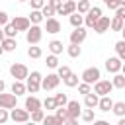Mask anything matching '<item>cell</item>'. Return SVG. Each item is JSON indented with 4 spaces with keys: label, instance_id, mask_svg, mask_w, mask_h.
I'll return each instance as SVG.
<instances>
[{
    "label": "cell",
    "instance_id": "ab89813d",
    "mask_svg": "<svg viewBox=\"0 0 125 125\" xmlns=\"http://www.w3.org/2000/svg\"><path fill=\"white\" fill-rule=\"evenodd\" d=\"M78 92H80L82 96L90 94V92H92V84H88V82H82V84H78Z\"/></svg>",
    "mask_w": 125,
    "mask_h": 125
},
{
    "label": "cell",
    "instance_id": "6125c7cd",
    "mask_svg": "<svg viewBox=\"0 0 125 125\" xmlns=\"http://www.w3.org/2000/svg\"><path fill=\"white\" fill-rule=\"evenodd\" d=\"M18 2H29V0H18Z\"/></svg>",
    "mask_w": 125,
    "mask_h": 125
},
{
    "label": "cell",
    "instance_id": "bcb514c9",
    "mask_svg": "<svg viewBox=\"0 0 125 125\" xmlns=\"http://www.w3.org/2000/svg\"><path fill=\"white\" fill-rule=\"evenodd\" d=\"M104 4H105L109 10H117V8H119V0H104Z\"/></svg>",
    "mask_w": 125,
    "mask_h": 125
},
{
    "label": "cell",
    "instance_id": "9c48e42d",
    "mask_svg": "<svg viewBox=\"0 0 125 125\" xmlns=\"http://www.w3.org/2000/svg\"><path fill=\"white\" fill-rule=\"evenodd\" d=\"M0 107L4 109H14L18 107V96L16 94H0Z\"/></svg>",
    "mask_w": 125,
    "mask_h": 125
},
{
    "label": "cell",
    "instance_id": "e575fe53",
    "mask_svg": "<svg viewBox=\"0 0 125 125\" xmlns=\"http://www.w3.org/2000/svg\"><path fill=\"white\" fill-rule=\"evenodd\" d=\"M43 117H45V111H43V109H35V111H31V121L41 123V121H43Z\"/></svg>",
    "mask_w": 125,
    "mask_h": 125
},
{
    "label": "cell",
    "instance_id": "4dcf8cb0",
    "mask_svg": "<svg viewBox=\"0 0 125 125\" xmlns=\"http://www.w3.org/2000/svg\"><path fill=\"white\" fill-rule=\"evenodd\" d=\"M111 84H113V88H125V74H113V78H111Z\"/></svg>",
    "mask_w": 125,
    "mask_h": 125
},
{
    "label": "cell",
    "instance_id": "94428289",
    "mask_svg": "<svg viewBox=\"0 0 125 125\" xmlns=\"http://www.w3.org/2000/svg\"><path fill=\"white\" fill-rule=\"evenodd\" d=\"M121 70H123V74H125V62H123V66H121Z\"/></svg>",
    "mask_w": 125,
    "mask_h": 125
},
{
    "label": "cell",
    "instance_id": "91938a15",
    "mask_svg": "<svg viewBox=\"0 0 125 125\" xmlns=\"http://www.w3.org/2000/svg\"><path fill=\"white\" fill-rule=\"evenodd\" d=\"M119 6H125V0H119Z\"/></svg>",
    "mask_w": 125,
    "mask_h": 125
},
{
    "label": "cell",
    "instance_id": "e0dca14e",
    "mask_svg": "<svg viewBox=\"0 0 125 125\" xmlns=\"http://www.w3.org/2000/svg\"><path fill=\"white\" fill-rule=\"evenodd\" d=\"M41 105H43V102L39 100V98H35V96H29V98H25V109L31 113V111H35V109H41Z\"/></svg>",
    "mask_w": 125,
    "mask_h": 125
},
{
    "label": "cell",
    "instance_id": "74e56055",
    "mask_svg": "<svg viewBox=\"0 0 125 125\" xmlns=\"http://www.w3.org/2000/svg\"><path fill=\"white\" fill-rule=\"evenodd\" d=\"M55 115H57L59 119H62V121H64V119L68 117V109H66V105H62V107H57V109H55Z\"/></svg>",
    "mask_w": 125,
    "mask_h": 125
},
{
    "label": "cell",
    "instance_id": "db71d44e",
    "mask_svg": "<svg viewBox=\"0 0 125 125\" xmlns=\"http://www.w3.org/2000/svg\"><path fill=\"white\" fill-rule=\"evenodd\" d=\"M4 39H6V33H4V29H2V27H0V43H2V41H4Z\"/></svg>",
    "mask_w": 125,
    "mask_h": 125
},
{
    "label": "cell",
    "instance_id": "f907efd6",
    "mask_svg": "<svg viewBox=\"0 0 125 125\" xmlns=\"http://www.w3.org/2000/svg\"><path fill=\"white\" fill-rule=\"evenodd\" d=\"M62 125H78V119H74V117H66Z\"/></svg>",
    "mask_w": 125,
    "mask_h": 125
},
{
    "label": "cell",
    "instance_id": "f1b7e54d",
    "mask_svg": "<svg viewBox=\"0 0 125 125\" xmlns=\"http://www.w3.org/2000/svg\"><path fill=\"white\" fill-rule=\"evenodd\" d=\"M123 25H125V21H123L121 18L113 16V18H111V25H109V29H111V31H121Z\"/></svg>",
    "mask_w": 125,
    "mask_h": 125
},
{
    "label": "cell",
    "instance_id": "d4e9b609",
    "mask_svg": "<svg viewBox=\"0 0 125 125\" xmlns=\"http://www.w3.org/2000/svg\"><path fill=\"white\" fill-rule=\"evenodd\" d=\"M90 8H92V6H90V0H78V2H76V12L82 14V16H86Z\"/></svg>",
    "mask_w": 125,
    "mask_h": 125
},
{
    "label": "cell",
    "instance_id": "d590c367",
    "mask_svg": "<svg viewBox=\"0 0 125 125\" xmlns=\"http://www.w3.org/2000/svg\"><path fill=\"white\" fill-rule=\"evenodd\" d=\"M4 33H6V37H16V33H18V29L12 25V21L10 23H6L4 25Z\"/></svg>",
    "mask_w": 125,
    "mask_h": 125
},
{
    "label": "cell",
    "instance_id": "484cf974",
    "mask_svg": "<svg viewBox=\"0 0 125 125\" xmlns=\"http://www.w3.org/2000/svg\"><path fill=\"white\" fill-rule=\"evenodd\" d=\"M66 53H68V57H72V59H78V57L82 55V49H80V45H74V43H70V45L66 47Z\"/></svg>",
    "mask_w": 125,
    "mask_h": 125
},
{
    "label": "cell",
    "instance_id": "f6af8a7d",
    "mask_svg": "<svg viewBox=\"0 0 125 125\" xmlns=\"http://www.w3.org/2000/svg\"><path fill=\"white\" fill-rule=\"evenodd\" d=\"M8 119H10V113H8V109L0 107V125H4V123H6Z\"/></svg>",
    "mask_w": 125,
    "mask_h": 125
},
{
    "label": "cell",
    "instance_id": "9a60e30c",
    "mask_svg": "<svg viewBox=\"0 0 125 125\" xmlns=\"http://www.w3.org/2000/svg\"><path fill=\"white\" fill-rule=\"evenodd\" d=\"M109 25H111V20H109L107 16H102V18L96 21V25H94V31L102 35V33H105V31L109 29Z\"/></svg>",
    "mask_w": 125,
    "mask_h": 125
},
{
    "label": "cell",
    "instance_id": "30bf717a",
    "mask_svg": "<svg viewBox=\"0 0 125 125\" xmlns=\"http://www.w3.org/2000/svg\"><path fill=\"white\" fill-rule=\"evenodd\" d=\"M12 25H14L18 31H27V29L31 27V21H29L27 16H16V18L12 20Z\"/></svg>",
    "mask_w": 125,
    "mask_h": 125
},
{
    "label": "cell",
    "instance_id": "6f0895ef",
    "mask_svg": "<svg viewBox=\"0 0 125 125\" xmlns=\"http://www.w3.org/2000/svg\"><path fill=\"white\" fill-rule=\"evenodd\" d=\"M4 53H6V51H4V47H2V45H0V57H2V55H4Z\"/></svg>",
    "mask_w": 125,
    "mask_h": 125
},
{
    "label": "cell",
    "instance_id": "44dd1931",
    "mask_svg": "<svg viewBox=\"0 0 125 125\" xmlns=\"http://www.w3.org/2000/svg\"><path fill=\"white\" fill-rule=\"evenodd\" d=\"M27 18H29V21H31L33 25H39V23L45 20V16H43V12H41V10H31Z\"/></svg>",
    "mask_w": 125,
    "mask_h": 125
},
{
    "label": "cell",
    "instance_id": "7c38bea8",
    "mask_svg": "<svg viewBox=\"0 0 125 125\" xmlns=\"http://www.w3.org/2000/svg\"><path fill=\"white\" fill-rule=\"evenodd\" d=\"M121 66H123V61H121L119 57H109V59L105 61V70L111 72V74H117V72L121 70Z\"/></svg>",
    "mask_w": 125,
    "mask_h": 125
},
{
    "label": "cell",
    "instance_id": "ee69618b",
    "mask_svg": "<svg viewBox=\"0 0 125 125\" xmlns=\"http://www.w3.org/2000/svg\"><path fill=\"white\" fill-rule=\"evenodd\" d=\"M29 4H31V10H41L47 2L45 0H29Z\"/></svg>",
    "mask_w": 125,
    "mask_h": 125
},
{
    "label": "cell",
    "instance_id": "4316f807",
    "mask_svg": "<svg viewBox=\"0 0 125 125\" xmlns=\"http://www.w3.org/2000/svg\"><path fill=\"white\" fill-rule=\"evenodd\" d=\"M41 55H43L41 47H37V45H29L27 47V57L29 59H41Z\"/></svg>",
    "mask_w": 125,
    "mask_h": 125
},
{
    "label": "cell",
    "instance_id": "603a6c76",
    "mask_svg": "<svg viewBox=\"0 0 125 125\" xmlns=\"http://www.w3.org/2000/svg\"><path fill=\"white\" fill-rule=\"evenodd\" d=\"M49 51L53 53V55H61L62 53V49H64V45H62V41H59V39H53V41H49Z\"/></svg>",
    "mask_w": 125,
    "mask_h": 125
},
{
    "label": "cell",
    "instance_id": "d6986e66",
    "mask_svg": "<svg viewBox=\"0 0 125 125\" xmlns=\"http://www.w3.org/2000/svg\"><path fill=\"white\" fill-rule=\"evenodd\" d=\"M27 92V86L23 84V80H14V84H12V94H16V96H23Z\"/></svg>",
    "mask_w": 125,
    "mask_h": 125
},
{
    "label": "cell",
    "instance_id": "5bb4252c",
    "mask_svg": "<svg viewBox=\"0 0 125 125\" xmlns=\"http://www.w3.org/2000/svg\"><path fill=\"white\" fill-rule=\"evenodd\" d=\"M61 29H62V25H61V21H59L57 18H47V20H45V31H47V33H53V35H55V33H59Z\"/></svg>",
    "mask_w": 125,
    "mask_h": 125
},
{
    "label": "cell",
    "instance_id": "3957f363",
    "mask_svg": "<svg viewBox=\"0 0 125 125\" xmlns=\"http://www.w3.org/2000/svg\"><path fill=\"white\" fill-rule=\"evenodd\" d=\"M43 31H45V29H41L39 25H33V23H31V27L25 31V41H27L29 45H37V43L41 41V37H43Z\"/></svg>",
    "mask_w": 125,
    "mask_h": 125
},
{
    "label": "cell",
    "instance_id": "2e32d148",
    "mask_svg": "<svg viewBox=\"0 0 125 125\" xmlns=\"http://www.w3.org/2000/svg\"><path fill=\"white\" fill-rule=\"evenodd\" d=\"M66 109H68V117H74V119H78V117L82 115V105H80L76 100H70V102L66 104Z\"/></svg>",
    "mask_w": 125,
    "mask_h": 125
},
{
    "label": "cell",
    "instance_id": "b9f144b4",
    "mask_svg": "<svg viewBox=\"0 0 125 125\" xmlns=\"http://www.w3.org/2000/svg\"><path fill=\"white\" fill-rule=\"evenodd\" d=\"M70 72H72V70H70V68H68L66 64H62V66H59V68H57V74H59L61 78H66V76H68Z\"/></svg>",
    "mask_w": 125,
    "mask_h": 125
},
{
    "label": "cell",
    "instance_id": "6da1fadb",
    "mask_svg": "<svg viewBox=\"0 0 125 125\" xmlns=\"http://www.w3.org/2000/svg\"><path fill=\"white\" fill-rule=\"evenodd\" d=\"M41 80H43L41 72H39V70H33V72L27 76V82H25V86H27V92H31V94H37V92L41 90Z\"/></svg>",
    "mask_w": 125,
    "mask_h": 125
},
{
    "label": "cell",
    "instance_id": "4fadbf2b",
    "mask_svg": "<svg viewBox=\"0 0 125 125\" xmlns=\"http://www.w3.org/2000/svg\"><path fill=\"white\" fill-rule=\"evenodd\" d=\"M74 12H76V2H74V0H64L62 6L57 10L59 16H70V14H74Z\"/></svg>",
    "mask_w": 125,
    "mask_h": 125
},
{
    "label": "cell",
    "instance_id": "f5cc1de1",
    "mask_svg": "<svg viewBox=\"0 0 125 125\" xmlns=\"http://www.w3.org/2000/svg\"><path fill=\"white\" fill-rule=\"evenodd\" d=\"M4 88H6V82H4V80H2V78H0V94H2V92H4Z\"/></svg>",
    "mask_w": 125,
    "mask_h": 125
},
{
    "label": "cell",
    "instance_id": "11a10c76",
    "mask_svg": "<svg viewBox=\"0 0 125 125\" xmlns=\"http://www.w3.org/2000/svg\"><path fill=\"white\" fill-rule=\"evenodd\" d=\"M117 125H125V117H119V121H117Z\"/></svg>",
    "mask_w": 125,
    "mask_h": 125
},
{
    "label": "cell",
    "instance_id": "52a82bcc",
    "mask_svg": "<svg viewBox=\"0 0 125 125\" xmlns=\"http://www.w3.org/2000/svg\"><path fill=\"white\" fill-rule=\"evenodd\" d=\"M10 119L12 121H16V123H25V121H29L31 119V113L23 107V109H20V107H14V109H10Z\"/></svg>",
    "mask_w": 125,
    "mask_h": 125
},
{
    "label": "cell",
    "instance_id": "83f0119b",
    "mask_svg": "<svg viewBox=\"0 0 125 125\" xmlns=\"http://www.w3.org/2000/svg\"><path fill=\"white\" fill-rule=\"evenodd\" d=\"M111 111H113L117 117H125V102H113Z\"/></svg>",
    "mask_w": 125,
    "mask_h": 125
},
{
    "label": "cell",
    "instance_id": "ac0fdd59",
    "mask_svg": "<svg viewBox=\"0 0 125 125\" xmlns=\"http://www.w3.org/2000/svg\"><path fill=\"white\" fill-rule=\"evenodd\" d=\"M98 104H100V96H98L96 92H90V94L84 96V105H86V107L94 109V107H98Z\"/></svg>",
    "mask_w": 125,
    "mask_h": 125
},
{
    "label": "cell",
    "instance_id": "1f68e13d",
    "mask_svg": "<svg viewBox=\"0 0 125 125\" xmlns=\"http://www.w3.org/2000/svg\"><path fill=\"white\" fill-rule=\"evenodd\" d=\"M41 123H43V125H62L64 121H62V119H59L57 115H45Z\"/></svg>",
    "mask_w": 125,
    "mask_h": 125
},
{
    "label": "cell",
    "instance_id": "681fc988",
    "mask_svg": "<svg viewBox=\"0 0 125 125\" xmlns=\"http://www.w3.org/2000/svg\"><path fill=\"white\" fill-rule=\"evenodd\" d=\"M115 16H117V18H121V20L125 21V6H119V8L115 10Z\"/></svg>",
    "mask_w": 125,
    "mask_h": 125
},
{
    "label": "cell",
    "instance_id": "680465c9",
    "mask_svg": "<svg viewBox=\"0 0 125 125\" xmlns=\"http://www.w3.org/2000/svg\"><path fill=\"white\" fill-rule=\"evenodd\" d=\"M121 35H123V41H125V25H123V29H121Z\"/></svg>",
    "mask_w": 125,
    "mask_h": 125
},
{
    "label": "cell",
    "instance_id": "8d00e7d4",
    "mask_svg": "<svg viewBox=\"0 0 125 125\" xmlns=\"http://www.w3.org/2000/svg\"><path fill=\"white\" fill-rule=\"evenodd\" d=\"M55 102H57V105H59V107H62V105H66V104H68V98H66V94H62V92H61V94H57V96H55Z\"/></svg>",
    "mask_w": 125,
    "mask_h": 125
},
{
    "label": "cell",
    "instance_id": "7bdbcfd3",
    "mask_svg": "<svg viewBox=\"0 0 125 125\" xmlns=\"http://www.w3.org/2000/svg\"><path fill=\"white\" fill-rule=\"evenodd\" d=\"M115 53H117V57H123L125 55V41L123 39L115 43Z\"/></svg>",
    "mask_w": 125,
    "mask_h": 125
},
{
    "label": "cell",
    "instance_id": "7402d4cb",
    "mask_svg": "<svg viewBox=\"0 0 125 125\" xmlns=\"http://www.w3.org/2000/svg\"><path fill=\"white\" fill-rule=\"evenodd\" d=\"M0 45L4 47V51H6V53H12V51H16V47H18V41H16V37H6V39H4Z\"/></svg>",
    "mask_w": 125,
    "mask_h": 125
},
{
    "label": "cell",
    "instance_id": "8fae6325",
    "mask_svg": "<svg viewBox=\"0 0 125 125\" xmlns=\"http://www.w3.org/2000/svg\"><path fill=\"white\" fill-rule=\"evenodd\" d=\"M86 35H88V31H86V27H74V31L70 33V43H74V45H80V43H84L86 41Z\"/></svg>",
    "mask_w": 125,
    "mask_h": 125
},
{
    "label": "cell",
    "instance_id": "ba28073f",
    "mask_svg": "<svg viewBox=\"0 0 125 125\" xmlns=\"http://www.w3.org/2000/svg\"><path fill=\"white\" fill-rule=\"evenodd\" d=\"M111 90H113L111 80H98V82L94 84V92H96L100 98H102V96H109Z\"/></svg>",
    "mask_w": 125,
    "mask_h": 125
},
{
    "label": "cell",
    "instance_id": "7dc6e473",
    "mask_svg": "<svg viewBox=\"0 0 125 125\" xmlns=\"http://www.w3.org/2000/svg\"><path fill=\"white\" fill-rule=\"evenodd\" d=\"M6 23H10V18H8V14H6V12H0V27H2V25H6Z\"/></svg>",
    "mask_w": 125,
    "mask_h": 125
},
{
    "label": "cell",
    "instance_id": "8992f818",
    "mask_svg": "<svg viewBox=\"0 0 125 125\" xmlns=\"http://www.w3.org/2000/svg\"><path fill=\"white\" fill-rule=\"evenodd\" d=\"M61 84V76L59 74H47L43 80H41V90H45V92H49V90H55L57 86Z\"/></svg>",
    "mask_w": 125,
    "mask_h": 125
},
{
    "label": "cell",
    "instance_id": "cb8c5ba5",
    "mask_svg": "<svg viewBox=\"0 0 125 125\" xmlns=\"http://www.w3.org/2000/svg\"><path fill=\"white\" fill-rule=\"evenodd\" d=\"M68 21H70V25H72V27H80V25L84 23V16H82V14H78V12H74V14H70V16H68Z\"/></svg>",
    "mask_w": 125,
    "mask_h": 125
},
{
    "label": "cell",
    "instance_id": "f35d334b",
    "mask_svg": "<svg viewBox=\"0 0 125 125\" xmlns=\"http://www.w3.org/2000/svg\"><path fill=\"white\" fill-rule=\"evenodd\" d=\"M80 117H82V121H88V123H90V121H94V109L86 107V109L82 111V115H80Z\"/></svg>",
    "mask_w": 125,
    "mask_h": 125
},
{
    "label": "cell",
    "instance_id": "816d5d0a",
    "mask_svg": "<svg viewBox=\"0 0 125 125\" xmlns=\"http://www.w3.org/2000/svg\"><path fill=\"white\" fill-rule=\"evenodd\" d=\"M94 125H109V121H105V119H94Z\"/></svg>",
    "mask_w": 125,
    "mask_h": 125
},
{
    "label": "cell",
    "instance_id": "7a4b0ae2",
    "mask_svg": "<svg viewBox=\"0 0 125 125\" xmlns=\"http://www.w3.org/2000/svg\"><path fill=\"white\" fill-rule=\"evenodd\" d=\"M100 18H102V8H100V6H94V8H90L88 14L84 16V25L90 27V29H94V25H96V21H98Z\"/></svg>",
    "mask_w": 125,
    "mask_h": 125
},
{
    "label": "cell",
    "instance_id": "5b68a950",
    "mask_svg": "<svg viewBox=\"0 0 125 125\" xmlns=\"http://www.w3.org/2000/svg\"><path fill=\"white\" fill-rule=\"evenodd\" d=\"M80 80H82V82H88V84H96L98 80H102L100 68H96V66H88V68H86V70L82 72Z\"/></svg>",
    "mask_w": 125,
    "mask_h": 125
},
{
    "label": "cell",
    "instance_id": "ffe728a7",
    "mask_svg": "<svg viewBox=\"0 0 125 125\" xmlns=\"http://www.w3.org/2000/svg\"><path fill=\"white\" fill-rule=\"evenodd\" d=\"M98 107H100V111H111V107H113V100H111L109 96H102Z\"/></svg>",
    "mask_w": 125,
    "mask_h": 125
},
{
    "label": "cell",
    "instance_id": "d6a6232c",
    "mask_svg": "<svg viewBox=\"0 0 125 125\" xmlns=\"http://www.w3.org/2000/svg\"><path fill=\"white\" fill-rule=\"evenodd\" d=\"M41 12H43L45 20H47V18H55V16H57V10H55L53 6H49V4H45V6L41 8Z\"/></svg>",
    "mask_w": 125,
    "mask_h": 125
},
{
    "label": "cell",
    "instance_id": "277c9868",
    "mask_svg": "<svg viewBox=\"0 0 125 125\" xmlns=\"http://www.w3.org/2000/svg\"><path fill=\"white\" fill-rule=\"evenodd\" d=\"M10 74H12L14 80H27L29 70H27L25 64H21V62H14V64L10 66Z\"/></svg>",
    "mask_w": 125,
    "mask_h": 125
},
{
    "label": "cell",
    "instance_id": "836d02e7",
    "mask_svg": "<svg viewBox=\"0 0 125 125\" xmlns=\"http://www.w3.org/2000/svg\"><path fill=\"white\" fill-rule=\"evenodd\" d=\"M45 64L49 66V68H59V59H57V55H49L47 57V61H45Z\"/></svg>",
    "mask_w": 125,
    "mask_h": 125
},
{
    "label": "cell",
    "instance_id": "60d3db41",
    "mask_svg": "<svg viewBox=\"0 0 125 125\" xmlns=\"http://www.w3.org/2000/svg\"><path fill=\"white\" fill-rule=\"evenodd\" d=\"M43 107H45V109H57L59 105H57L55 98H45V102H43Z\"/></svg>",
    "mask_w": 125,
    "mask_h": 125
},
{
    "label": "cell",
    "instance_id": "f546056e",
    "mask_svg": "<svg viewBox=\"0 0 125 125\" xmlns=\"http://www.w3.org/2000/svg\"><path fill=\"white\" fill-rule=\"evenodd\" d=\"M62 82H64V86H68V88H74V86H78V74L70 72L66 78H62Z\"/></svg>",
    "mask_w": 125,
    "mask_h": 125
},
{
    "label": "cell",
    "instance_id": "9f6ffc18",
    "mask_svg": "<svg viewBox=\"0 0 125 125\" xmlns=\"http://www.w3.org/2000/svg\"><path fill=\"white\" fill-rule=\"evenodd\" d=\"M23 125H37V123H35V121H25Z\"/></svg>",
    "mask_w": 125,
    "mask_h": 125
},
{
    "label": "cell",
    "instance_id": "c3c4849f",
    "mask_svg": "<svg viewBox=\"0 0 125 125\" xmlns=\"http://www.w3.org/2000/svg\"><path fill=\"white\" fill-rule=\"evenodd\" d=\"M47 4H49V6H53L55 10H59V8L62 6V0H47Z\"/></svg>",
    "mask_w": 125,
    "mask_h": 125
}]
</instances>
